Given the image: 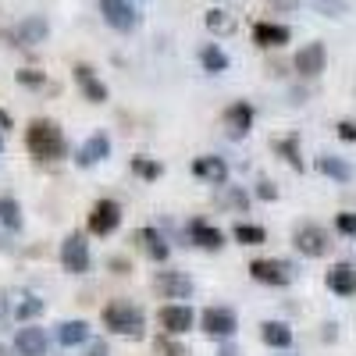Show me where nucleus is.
<instances>
[{
    "label": "nucleus",
    "instance_id": "33",
    "mask_svg": "<svg viewBox=\"0 0 356 356\" xmlns=\"http://www.w3.org/2000/svg\"><path fill=\"white\" fill-rule=\"evenodd\" d=\"M314 8L328 18H342L346 15V0H314Z\"/></svg>",
    "mask_w": 356,
    "mask_h": 356
},
{
    "label": "nucleus",
    "instance_id": "41",
    "mask_svg": "<svg viewBox=\"0 0 356 356\" xmlns=\"http://www.w3.org/2000/svg\"><path fill=\"white\" fill-rule=\"evenodd\" d=\"M0 129H11V118H8L4 111H0Z\"/></svg>",
    "mask_w": 356,
    "mask_h": 356
},
{
    "label": "nucleus",
    "instance_id": "39",
    "mask_svg": "<svg viewBox=\"0 0 356 356\" xmlns=\"http://www.w3.org/2000/svg\"><path fill=\"white\" fill-rule=\"evenodd\" d=\"M271 8H278V11H292V8H300V0H271Z\"/></svg>",
    "mask_w": 356,
    "mask_h": 356
},
{
    "label": "nucleus",
    "instance_id": "24",
    "mask_svg": "<svg viewBox=\"0 0 356 356\" xmlns=\"http://www.w3.org/2000/svg\"><path fill=\"white\" fill-rule=\"evenodd\" d=\"M207 29H211L214 36H228V33H235V15L232 11H225V8H214V11H207Z\"/></svg>",
    "mask_w": 356,
    "mask_h": 356
},
{
    "label": "nucleus",
    "instance_id": "37",
    "mask_svg": "<svg viewBox=\"0 0 356 356\" xmlns=\"http://www.w3.org/2000/svg\"><path fill=\"white\" fill-rule=\"evenodd\" d=\"M335 132H339V139H342V143H356V122H339V129H335Z\"/></svg>",
    "mask_w": 356,
    "mask_h": 356
},
{
    "label": "nucleus",
    "instance_id": "9",
    "mask_svg": "<svg viewBox=\"0 0 356 356\" xmlns=\"http://www.w3.org/2000/svg\"><path fill=\"white\" fill-rule=\"evenodd\" d=\"M235 328H239V321H235L232 310L225 307H211V310H203V332L211 335V339H232Z\"/></svg>",
    "mask_w": 356,
    "mask_h": 356
},
{
    "label": "nucleus",
    "instance_id": "11",
    "mask_svg": "<svg viewBox=\"0 0 356 356\" xmlns=\"http://www.w3.org/2000/svg\"><path fill=\"white\" fill-rule=\"evenodd\" d=\"M324 61H328V54H324V43H307L300 54H296V72H300L303 79H314L324 72Z\"/></svg>",
    "mask_w": 356,
    "mask_h": 356
},
{
    "label": "nucleus",
    "instance_id": "16",
    "mask_svg": "<svg viewBox=\"0 0 356 356\" xmlns=\"http://www.w3.org/2000/svg\"><path fill=\"white\" fill-rule=\"evenodd\" d=\"M75 82L82 86V97H86L89 104H104V100H107V86L93 75V68H89V65H79V68H75Z\"/></svg>",
    "mask_w": 356,
    "mask_h": 356
},
{
    "label": "nucleus",
    "instance_id": "17",
    "mask_svg": "<svg viewBox=\"0 0 356 356\" xmlns=\"http://www.w3.org/2000/svg\"><path fill=\"white\" fill-rule=\"evenodd\" d=\"M132 239H136V246H139L146 257H150V260H168V243L161 239L157 228H139Z\"/></svg>",
    "mask_w": 356,
    "mask_h": 356
},
{
    "label": "nucleus",
    "instance_id": "32",
    "mask_svg": "<svg viewBox=\"0 0 356 356\" xmlns=\"http://www.w3.org/2000/svg\"><path fill=\"white\" fill-rule=\"evenodd\" d=\"M15 79L22 86H29V89H43V82H47V75L36 72V68H22V72H15Z\"/></svg>",
    "mask_w": 356,
    "mask_h": 356
},
{
    "label": "nucleus",
    "instance_id": "10",
    "mask_svg": "<svg viewBox=\"0 0 356 356\" xmlns=\"http://www.w3.org/2000/svg\"><path fill=\"white\" fill-rule=\"evenodd\" d=\"M289 40H292L289 25H278V22H257V25H253V43L264 47V50H278V47H285Z\"/></svg>",
    "mask_w": 356,
    "mask_h": 356
},
{
    "label": "nucleus",
    "instance_id": "12",
    "mask_svg": "<svg viewBox=\"0 0 356 356\" xmlns=\"http://www.w3.org/2000/svg\"><path fill=\"white\" fill-rule=\"evenodd\" d=\"M161 328H164L168 335H182V332H189V328H193V310H189L186 303H171V307H164V310H161Z\"/></svg>",
    "mask_w": 356,
    "mask_h": 356
},
{
    "label": "nucleus",
    "instance_id": "2",
    "mask_svg": "<svg viewBox=\"0 0 356 356\" xmlns=\"http://www.w3.org/2000/svg\"><path fill=\"white\" fill-rule=\"evenodd\" d=\"M104 324L114 335H129V339H143V314L139 307H132L129 300H111L104 307Z\"/></svg>",
    "mask_w": 356,
    "mask_h": 356
},
{
    "label": "nucleus",
    "instance_id": "25",
    "mask_svg": "<svg viewBox=\"0 0 356 356\" xmlns=\"http://www.w3.org/2000/svg\"><path fill=\"white\" fill-rule=\"evenodd\" d=\"M57 339H61L65 349H68V346H79V342L89 339V324H86V321H65L61 328H57Z\"/></svg>",
    "mask_w": 356,
    "mask_h": 356
},
{
    "label": "nucleus",
    "instance_id": "42",
    "mask_svg": "<svg viewBox=\"0 0 356 356\" xmlns=\"http://www.w3.org/2000/svg\"><path fill=\"white\" fill-rule=\"evenodd\" d=\"M221 356H239V353H235L232 346H225V349H221Z\"/></svg>",
    "mask_w": 356,
    "mask_h": 356
},
{
    "label": "nucleus",
    "instance_id": "34",
    "mask_svg": "<svg viewBox=\"0 0 356 356\" xmlns=\"http://www.w3.org/2000/svg\"><path fill=\"white\" fill-rule=\"evenodd\" d=\"M225 207H232V211H246L250 196H246L243 189H225Z\"/></svg>",
    "mask_w": 356,
    "mask_h": 356
},
{
    "label": "nucleus",
    "instance_id": "27",
    "mask_svg": "<svg viewBox=\"0 0 356 356\" xmlns=\"http://www.w3.org/2000/svg\"><path fill=\"white\" fill-rule=\"evenodd\" d=\"M232 235H235L243 246H260V243H267V232H264L260 225H243V221H239Z\"/></svg>",
    "mask_w": 356,
    "mask_h": 356
},
{
    "label": "nucleus",
    "instance_id": "15",
    "mask_svg": "<svg viewBox=\"0 0 356 356\" xmlns=\"http://www.w3.org/2000/svg\"><path fill=\"white\" fill-rule=\"evenodd\" d=\"M104 157H111V139H107L104 132H97V136H89V139L82 143L75 164H79V168H93V164L104 161Z\"/></svg>",
    "mask_w": 356,
    "mask_h": 356
},
{
    "label": "nucleus",
    "instance_id": "18",
    "mask_svg": "<svg viewBox=\"0 0 356 356\" xmlns=\"http://www.w3.org/2000/svg\"><path fill=\"white\" fill-rule=\"evenodd\" d=\"M196 178H203V182H211V186H225L228 182V164L221 157H200L193 164Z\"/></svg>",
    "mask_w": 356,
    "mask_h": 356
},
{
    "label": "nucleus",
    "instance_id": "3",
    "mask_svg": "<svg viewBox=\"0 0 356 356\" xmlns=\"http://www.w3.org/2000/svg\"><path fill=\"white\" fill-rule=\"evenodd\" d=\"M100 15L111 29H118V33H132V29L139 25V11L129 4V0H100Z\"/></svg>",
    "mask_w": 356,
    "mask_h": 356
},
{
    "label": "nucleus",
    "instance_id": "22",
    "mask_svg": "<svg viewBox=\"0 0 356 356\" xmlns=\"http://www.w3.org/2000/svg\"><path fill=\"white\" fill-rule=\"evenodd\" d=\"M260 339H264L267 346H275V349H289V346H292V332L285 328L282 321H267V324H260Z\"/></svg>",
    "mask_w": 356,
    "mask_h": 356
},
{
    "label": "nucleus",
    "instance_id": "5",
    "mask_svg": "<svg viewBox=\"0 0 356 356\" xmlns=\"http://www.w3.org/2000/svg\"><path fill=\"white\" fill-rule=\"evenodd\" d=\"M47 36H50V25L40 15H29L11 29V43H18V47H40Z\"/></svg>",
    "mask_w": 356,
    "mask_h": 356
},
{
    "label": "nucleus",
    "instance_id": "1",
    "mask_svg": "<svg viewBox=\"0 0 356 356\" xmlns=\"http://www.w3.org/2000/svg\"><path fill=\"white\" fill-rule=\"evenodd\" d=\"M25 146H29V154L40 157V161H61L68 154L61 129L54 122H47V118H36V122L25 129Z\"/></svg>",
    "mask_w": 356,
    "mask_h": 356
},
{
    "label": "nucleus",
    "instance_id": "36",
    "mask_svg": "<svg viewBox=\"0 0 356 356\" xmlns=\"http://www.w3.org/2000/svg\"><path fill=\"white\" fill-rule=\"evenodd\" d=\"M154 349H157L161 356H186V353H182V346H175L171 339H157V342H154Z\"/></svg>",
    "mask_w": 356,
    "mask_h": 356
},
{
    "label": "nucleus",
    "instance_id": "30",
    "mask_svg": "<svg viewBox=\"0 0 356 356\" xmlns=\"http://www.w3.org/2000/svg\"><path fill=\"white\" fill-rule=\"evenodd\" d=\"M43 314V300H36V296H25V300L15 307V317L18 321H33V317H40Z\"/></svg>",
    "mask_w": 356,
    "mask_h": 356
},
{
    "label": "nucleus",
    "instance_id": "20",
    "mask_svg": "<svg viewBox=\"0 0 356 356\" xmlns=\"http://www.w3.org/2000/svg\"><path fill=\"white\" fill-rule=\"evenodd\" d=\"M328 289L339 296H356V267L353 264H335L328 271Z\"/></svg>",
    "mask_w": 356,
    "mask_h": 356
},
{
    "label": "nucleus",
    "instance_id": "44",
    "mask_svg": "<svg viewBox=\"0 0 356 356\" xmlns=\"http://www.w3.org/2000/svg\"><path fill=\"white\" fill-rule=\"evenodd\" d=\"M0 150H4V136H0Z\"/></svg>",
    "mask_w": 356,
    "mask_h": 356
},
{
    "label": "nucleus",
    "instance_id": "7",
    "mask_svg": "<svg viewBox=\"0 0 356 356\" xmlns=\"http://www.w3.org/2000/svg\"><path fill=\"white\" fill-rule=\"evenodd\" d=\"M250 275L260 285H289L292 282V264H285V260H253Z\"/></svg>",
    "mask_w": 356,
    "mask_h": 356
},
{
    "label": "nucleus",
    "instance_id": "23",
    "mask_svg": "<svg viewBox=\"0 0 356 356\" xmlns=\"http://www.w3.org/2000/svg\"><path fill=\"white\" fill-rule=\"evenodd\" d=\"M200 65H203V72H211V75L228 72V54H225L218 43H207V47L200 50Z\"/></svg>",
    "mask_w": 356,
    "mask_h": 356
},
{
    "label": "nucleus",
    "instance_id": "19",
    "mask_svg": "<svg viewBox=\"0 0 356 356\" xmlns=\"http://www.w3.org/2000/svg\"><path fill=\"white\" fill-rule=\"evenodd\" d=\"M15 349H18V356H43V353H47V335H43V328H22V332L15 335Z\"/></svg>",
    "mask_w": 356,
    "mask_h": 356
},
{
    "label": "nucleus",
    "instance_id": "40",
    "mask_svg": "<svg viewBox=\"0 0 356 356\" xmlns=\"http://www.w3.org/2000/svg\"><path fill=\"white\" fill-rule=\"evenodd\" d=\"M89 356H111L107 342H93V346H89Z\"/></svg>",
    "mask_w": 356,
    "mask_h": 356
},
{
    "label": "nucleus",
    "instance_id": "28",
    "mask_svg": "<svg viewBox=\"0 0 356 356\" xmlns=\"http://www.w3.org/2000/svg\"><path fill=\"white\" fill-rule=\"evenodd\" d=\"M275 146H278V154L289 161V168L303 171V157H300V143H296V136H289V139H278Z\"/></svg>",
    "mask_w": 356,
    "mask_h": 356
},
{
    "label": "nucleus",
    "instance_id": "29",
    "mask_svg": "<svg viewBox=\"0 0 356 356\" xmlns=\"http://www.w3.org/2000/svg\"><path fill=\"white\" fill-rule=\"evenodd\" d=\"M132 171L139 175V178H146V182H154V178H161V164L157 161H150V157H132Z\"/></svg>",
    "mask_w": 356,
    "mask_h": 356
},
{
    "label": "nucleus",
    "instance_id": "13",
    "mask_svg": "<svg viewBox=\"0 0 356 356\" xmlns=\"http://www.w3.org/2000/svg\"><path fill=\"white\" fill-rule=\"evenodd\" d=\"M225 129H228V136L232 139H239V136H246L250 129H253V107L250 104H232L228 111H225Z\"/></svg>",
    "mask_w": 356,
    "mask_h": 356
},
{
    "label": "nucleus",
    "instance_id": "26",
    "mask_svg": "<svg viewBox=\"0 0 356 356\" xmlns=\"http://www.w3.org/2000/svg\"><path fill=\"white\" fill-rule=\"evenodd\" d=\"M317 168L328 178H335V182H349V178H353V168L346 161H339V157H317Z\"/></svg>",
    "mask_w": 356,
    "mask_h": 356
},
{
    "label": "nucleus",
    "instance_id": "35",
    "mask_svg": "<svg viewBox=\"0 0 356 356\" xmlns=\"http://www.w3.org/2000/svg\"><path fill=\"white\" fill-rule=\"evenodd\" d=\"M335 228L342 235H349V239H356V214H339L335 218Z\"/></svg>",
    "mask_w": 356,
    "mask_h": 356
},
{
    "label": "nucleus",
    "instance_id": "31",
    "mask_svg": "<svg viewBox=\"0 0 356 356\" xmlns=\"http://www.w3.org/2000/svg\"><path fill=\"white\" fill-rule=\"evenodd\" d=\"M0 221L8 228H22V207L15 200H0Z\"/></svg>",
    "mask_w": 356,
    "mask_h": 356
},
{
    "label": "nucleus",
    "instance_id": "14",
    "mask_svg": "<svg viewBox=\"0 0 356 356\" xmlns=\"http://www.w3.org/2000/svg\"><path fill=\"white\" fill-rule=\"evenodd\" d=\"M154 285H157L161 296H168V300H186V296L193 292V282L182 271H161Z\"/></svg>",
    "mask_w": 356,
    "mask_h": 356
},
{
    "label": "nucleus",
    "instance_id": "43",
    "mask_svg": "<svg viewBox=\"0 0 356 356\" xmlns=\"http://www.w3.org/2000/svg\"><path fill=\"white\" fill-rule=\"evenodd\" d=\"M0 356H11V353H8V349H4V346H0Z\"/></svg>",
    "mask_w": 356,
    "mask_h": 356
},
{
    "label": "nucleus",
    "instance_id": "21",
    "mask_svg": "<svg viewBox=\"0 0 356 356\" xmlns=\"http://www.w3.org/2000/svg\"><path fill=\"white\" fill-rule=\"evenodd\" d=\"M189 239L200 246V250H221L225 246V235L218 228H211L207 221H193L189 225Z\"/></svg>",
    "mask_w": 356,
    "mask_h": 356
},
{
    "label": "nucleus",
    "instance_id": "38",
    "mask_svg": "<svg viewBox=\"0 0 356 356\" xmlns=\"http://www.w3.org/2000/svg\"><path fill=\"white\" fill-rule=\"evenodd\" d=\"M257 196H260V200H275V196H278V189H275L271 182H260V189H257Z\"/></svg>",
    "mask_w": 356,
    "mask_h": 356
},
{
    "label": "nucleus",
    "instance_id": "4",
    "mask_svg": "<svg viewBox=\"0 0 356 356\" xmlns=\"http://www.w3.org/2000/svg\"><path fill=\"white\" fill-rule=\"evenodd\" d=\"M118 225H122V207L114 200H97L93 211H89V232L93 235H111Z\"/></svg>",
    "mask_w": 356,
    "mask_h": 356
},
{
    "label": "nucleus",
    "instance_id": "6",
    "mask_svg": "<svg viewBox=\"0 0 356 356\" xmlns=\"http://www.w3.org/2000/svg\"><path fill=\"white\" fill-rule=\"evenodd\" d=\"M61 264H65V271H72V275H86L89 271V243L82 239V235H68V239L61 243Z\"/></svg>",
    "mask_w": 356,
    "mask_h": 356
},
{
    "label": "nucleus",
    "instance_id": "8",
    "mask_svg": "<svg viewBox=\"0 0 356 356\" xmlns=\"http://www.w3.org/2000/svg\"><path fill=\"white\" fill-rule=\"evenodd\" d=\"M296 250H300L303 257H324L332 250V239H328V232H324V228L303 225L300 232H296Z\"/></svg>",
    "mask_w": 356,
    "mask_h": 356
}]
</instances>
